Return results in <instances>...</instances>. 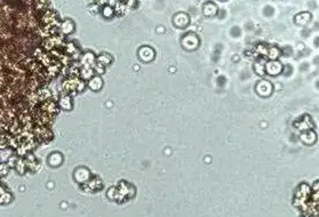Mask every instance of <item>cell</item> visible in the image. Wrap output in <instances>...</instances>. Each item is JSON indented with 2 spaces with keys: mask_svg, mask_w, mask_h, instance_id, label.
<instances>
[{
  "mask_svg": "<svg viewBox=\"0 0 319 217\" xmlns=\"http://www.w3.org/2000/svg\"><path fill=\"white\" fill-rule=\"evenodd\" d=\"M278 63H269L267 66V70L269 73H271V74H275V73H278V71L280 70V65L277 66L276 67V65H277Z\"/></svg>",
  "mask_w": 319,
  "mask_h": 217,
  "instance_id": "obj_1",
  "label": "cell"
}]
</instances>
